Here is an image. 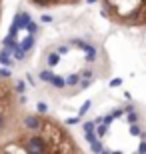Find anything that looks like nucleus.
<instances>
[{"instance_id": "obj_3", "label": "nucleus", "mask_w": 146, "mask_h": 154, "mask_svg": "<svg viewBox=\"0 0 146 154\" xmlns=\"http://www.w3.org/2000/svg\"><path fill=\"white\" fill-rule=\"evenodd\" d=\"M0 20H2V0H0ZM24 110L20 106L16 84L10 76L0 74V138L10 130V126Z\"/></svg>"}, {"instance_id": "obj_4", "label": "nucleus", "mask_w": 146, "mask_h": 154, "mask_svg": "<svg viewBox=\"0 0 146 154\" xmlns=\"http://www.w3.org/2000/svg\"><path fill=\"white\" fill-rule=\"evenodd\" d=\"M28 2L38 8H60V6H74L82 0H28Z\"/></svg>"}, {"instance_id": "obj_2", "label": "nucleus", "mask_w": 146, "mask_h": 154, "mask_svg": "<svg viewBox=\"0 0 146 154\" xmlns=\"http://www.w3.org/2000/svg\"><path fill=\"white\" fill-rule=\"evenodd\" d=\"M102 14L116 26L146 28V0H100Z\"/></svg>"}, {"instance_id": "obj_1", "label": "nucleus", "mask_w": 146, "mask_h": 154, "mask_svg": "<svg viewBox=\"0 0 146 154\" xmlns=\"http://www.w3.org/2000/svg\"><path fill=\"white\" fill-rule=\"evenodd\" d=\"M0 152H80L74 136L58 122L44 114H22L0 138Z\"/></svg>"}]
</instances>
